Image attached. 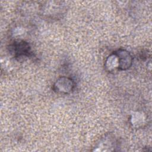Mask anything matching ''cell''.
<instances>
[{
    "label": "cell",
    "mask_w": 152,
    "mask_h": 152,
    "mask_svg": "<svg viewBox=\"0 0 152 152\" xmlns=\"http://www.w3.org/2000/svg\"><path fill=\"white\" fill-rule=\"evenodd\" d=\"M75 83L72 79L66 77H61L55 81L53 90L57 93L66 94L71 93L75 88Z\"/></svg>",
    "instance_id": "cell-1"
},
{
    "label": "cell",
    "mask_w": 152,
    "mask_h": 152,
    "mask_svg": "<svg viewBox=\"0 0 152 152\" xmlns=\"http://www.w3.org/2000/svg\"><path fill=\"white\" fill-rule=\"evenodd\" d=\"M10 50L15 58L28 57L31 54V49L28 43L24 41L14 42L10 46Z\"/></svg>",
    "instance_id": "cell-2"
},
{
    "label": "cell",
    "mask_w": 152,
    "mask_h": 152,
    "mask_svg": "<svg viewBox=\"0 0 152 152\" xmlns=\"http://www.w3.org/2000/svg\"><path fill=\"white\" fill-rule=\"evenodd\" d=\"M118 58V70L124 71L129 69L133 61V58L131 53L125 49H119L114 52Z\"/></svg>",
    "instance_id": "cell-3"
},
{
    "label": "cell",
    "mask_w": 152,
    "mask_h": 152,
    "mask_svg": "<svg viewBox=\"0 0 152 152\" xmlns=\"http://www.w3.org/2000/svg\"><path fill=\"white\" fill-rule=\"evenodd\" d=\"M104 68L108 72H113L116 69L118 70V58L115 52L110 55L104 62Z\"/></svg>",
    "instance_id": "cell-4"
}]
</instances>
